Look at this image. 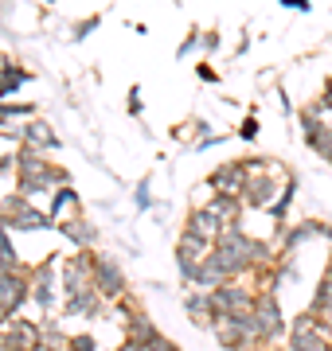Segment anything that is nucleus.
I'll return each instance as SVG.
<instances>
[{"instance_id": "obj_10", "label": "nucleus", "mask_w": 332, "mask_h": 351, "mask_svg": "<svg viewBox=\"0 0 332 351\" xmlns=\"http://www.w3.org/2000/svg\"><path fill=\"white\" fill-rule=\"evenodd\" d=\"M207 188H211V195H227V199H243V188H246L243 160L219 164L215 172L207 176Z\"/></svg>"}, {"instance_id": "obj_26", "label": "nucleus", "mask_w": 332, "mask_h": 351, "mask_svg": "<svg viewBox=\"0 0 332 351\" xmlns=\"http://www.w3.org/2000/svg\"><path fill=\"white\" fill-rule=\"evenodd\" d=\"M133 199H137V211H149V207H153V195H149V184H145V180L137 184V191H133Z\"/></svg>"}, {"instance_id": "obj_23", "label": "nucleus", "mask_w": 332, "mask_h": 351, "mask_svg": "<svg viewBox=\"0 0 332 351\" xmlns=\"http://www.w3.org/2000/svg\"><path fill=\"white\" fill-rule=\"evenodd\" d=\"M117 351H180V348H176V343H172L168 336H161V332H156V336H153V339H145V343H133V339H126V343H121Z\"/></svg>"}, {"instance_id": "obj_19", "label": "nucleus", "mask_w": 332, "mask_h": 351, "mask_svg": "<svg viewBox=\"0 0 332 351\" xmlns=\"http://www.w3.org/2000/svg\"><path fill=\"white\" fill-rule=\"evenodd\" d=\"M47 215H51L55 226L63 223V219H75V215H78V191L75 188H59L51 195V211H47Z\"/></svg>"}, {"instance_id": "obj_22", "label": "nucleus", "mask_w": 332, "mask_h": 351, "mask_svg": "<svg viewBox=\"0 0 332 351\" xmlns=\"http://www.w3.org/2000/svg\"><path fill=\"white\" fill-rule=\"evenodd\" d=\"M153 336H156V324L137 308V313L126 320V339H133V343H145V339H153Z\"/></svg>"}, {"instance_id": "obj_31", "label": "nucleus", "mask_w": 332, "mask_h": 351, "mask_svg": "<svg viewBox=\"0 0 332 351\" xmlns=\"http://www.w3.org/2000/svg\"><path fill=\"white\" fill-rule=\"evenodd\" d=\"M200 78H204V82H219V75H215V71H211V66H200Z\"/></svg>"}, {"instance_id": "obj_35", "label": "nucleus", "mask_w": 332, "mask_h": 351, "mask_svg": "<svg viewBox=\"0 0 332 351\" xmlns=\"http://www.w3.org/2000/svg\"><path fill=\"white\" fill-rule=\"evenodd\" d=\"M324 274H329V277H332V258H329V269H324Z\"/></svg>"}, {"instance_id": "obj_1", "label": "nucleus", "mask_w": 332, "mask_h": 351, "mask_svg": "<svg viewBox=\"0 0 332 351\" xmlns=\"http://www.w3.org/2000/svg\"><path fill=\"white\" fill-rule=\"evenodd\" d=\"M67 180H71V172L59 168V164H51L39 149H32V145H24V149L16 152V191L27 195V199L32 195H43V191H51V188H67Z\"/></svg>"}, {"instance_id": "obj_21", "label": "nucleus", "mask_w": 332, "mask_h": 351, "mask_svg": "<svg viewBox=\"0 0 332 351\" xmlns=\"http://www.w3.org/2000/svg\"><path fill=\"white\" fill-rule=\"evenodd\" d=\"M294 195H297V180H294V176H285V188H281V195L266 207V215H270V219H274L278 226L285 223V215H289V203H294Z\"/></svg>"}, {"instance_id": "obj_28", "label": "nucleus", "mask_w": 332, "mask_h": 351, "mask_svg": "<svg viewBox=\"0 0 332 351\" xmlns=\"http://www.w3.org/2000/svg\"><path fill=\"white\" fill-rule=\"evenodd\" d=\"M94 27H98V16H90L86 24H78V27H75V39H82V36H90V32H94Z\"/></svg>"}, {"instance_id": "obj_24", "label": "nucleus", "mask_w": 332, "mask_h": 351, "mask_svg": "<svg viewBox=\"0 0 332 351\" xmlns=\"http://www.w3.org/2000/svg\"><path fill=\"white\" fill-rule=\"evenodd\" d=\"M305 145H313V152H320L324 160H332V121H324V125H320Z\"/></svg>"}, {"instance_id": "obj_16", "label": "nucleus", "mask_w": 332, "mask_h": 351, "mask_svg": "<svg viewBox=\"0 0 332 351\" xmlns=\"http://www.w3.org/2000/svg\"><path fill=\"white\" fill-rule=\"evenodd\" d=\"M102 301H106V297L98 293V289H86V293L67 297V301H63V313H67V316H86V320H90V316L102 313Z\"/></svg>"}, {"instance_id": "obj_2", "label": "nucleus", "mask_w": 332, "mask_h": 351, "mask_svg": "<svg viewBox=\"0 0 332 351\" xmlns=\"http://www.w3.org/2000/svg\"><path fill=\"white\" fill-rule=\"evenodd\" d=\"M254 297L258 289L246 285V277H230L211 293V308H215V316H246L254 308Z\"/></svg>"}, {"instance_id": "obj_9", "label": "nucleus", "mask_w": 332, "mask_h": 351, "mask_svg": "<svg viewBox=\"0 0 332 351\" xmlns=\"http://www.w3.org/2000/svg\"><path fill=\"white\" fill-rule=\"evenodd\" d=\"M94 289L102 293L106 301H121L129 293L126 274H121V265H117L114 258H94Z\"/></svg>"}, {"instance_id": "obj_8", "label": "nucleus", "mask_w": 332, "mask_h": 351, "mask_svg": "<svg viewBox=\"0 0 332 351\" xmlns=\"http://www.w3.org/2000/svg\"><path fill=\"white\" fill-rule=\"evenodd\" d=\"M59 281H63V293H67V297L94 289V254H90V250H78L75 258H67L63 269H59Z\"/></svg>"}, {"instance_id": "obj_27", "label": "nucleus", "mask_w": 332, "mask_h": 351, "mask_svg": "<svg viewBox=\"0 0 332 351\" xmlns=\"http://www.w3.org/2000/svg\"><path fill=\"white\" fill-rule=\"evenodd\" d=\"M239 133H243V141H254V137H258V121H254V117H246Z\"/></svg>"}, {"instance_id": "obj_3", "label": "nucleus", "mask_w": 332, "mask_h": 351, "mask_svg": "<svg viewBox=\"0 0 332 351\" xmlns=\"http://www.w3.org/2000/svg\"><path fill=\"white\" fill-rule=\"evenodd\" d=\"M289 351H332V328L313 313H301L289 328Z\"/></svg>"}, {"instance_id": "obj_33", "label": "nucleus", "mask_w": 332, "mask_h": 351, "mask_svg": "<svg viewBox=\"0 0 332 351\" xmlns=\"http://www.w3.org/2000/svg\"><path fill=\"white\" fill-rule=\"evenodd\" d=\"M320 101H324V106H329V110H332V78H329V82H324V94H320Z\"/></svg>"}, {"instance_id": "obj_34", "label": "nucleus", "mask_w": 332, "mask_h": 351, "mask_svg": "<svg viewBox=\"0 0 332 351\" xmlns=\"http://www.w3.org/2000/svg\"><path fill=\"white\" fill-rule=\"evenodd\" d=\"M8 230H12V223H8V215L0 211V239H4V234H8Z\"/></svg>"}, {"instance_id": "obj_18", "label": "nucleus", "mask_w": 332, "mask_h": 351, "mask_svg": "<svg viewBox=\"0 0 332 351\" xmlns=\"http://www.w3.org/2000/svg\"><path fill=\"white\" fill-rule=\"evenodd\" d=\"M207 211L215 215L219 223H223V230L227 226H239L243 223V199H227V195H211V203H204Z\"/></svg>"}, {"instance_id": "obj_11", "label": "nucleus", "mask_w": 332, "mask_h": 351, "mask_svg": "<svg viewBox=\"0 0 332 351\" xmlns=\"http://www.w3.org/2000/svg\"><path fill=\"white\" fill-rule=\"evenodd\" d=\"M278 180H285V168H278V172H266V176H246V188H243V207L266 211L270 203H274Z\"/></svg>"}, {"instance_id": "obj_25", "label": "nucleus", "mask_w": 332, "mask_h": 351, "mask_svg": "<svg viewBox=\"0 0 332 351\" xmlns=\"http://www.w3.org/2000/svg\"><path fill=\"white\" fill-rule=\"evenodd\" d=\"M67 351H98V343H94V336H90V332H75V336H71V343H67Z\"/></svg>"}, {"instance_id": "obj_12", "label": "nucleus", "mask_w": 332, "mask_h": 351, "mask_svg": "<svg viewBox=\"0 0 332 351\" xmlns=\"http://www.w3.org/2000/svg\"><path fill=\"white\" fill-rule=\"evenodd\" d=\"M55 265H59V258H47L43 265L27 269V274H32V301H36L43 313L55 308Z\"/></svg>"}, {"instance_id": "obj_15", "label": "nucleus", "mask_w": 332, "mask_h": 351, "mask_svg": "<svg viewBox=\"0 0 332 351\" xmlns=\"http://www.w3.org/2000/svg\"><path fill=\"white\" fill-rule=\"evenodd\" d=\"M184 230H192V234H200V239H207V242H219V234H223V223H219V219L207 211V207H192V215H188Z\"/></svg>"}, {"instance_id": "obj_5", "label": "nucleus", "mask_w": 332, "mask_h": 351, "mask_svg": "<svg viewBox=\"0 0 332 351\" xmlns=\"http://www.w3.org/2000/svg\"><path fill=\"white\" fill-rule=\"evenodd\" d=\"M32 301V274L27 269H8L0 274V313L8 316H20V308Z\"/></svg>"}, {"instance_id": "obj_20", "label": "nucleus", "mask_w": 332, "mask_h": 351, "mask_svg": "<svg viewBox=\"0 0 332 351\" xmlns=\"http://www.w3.org/2000/svg\"><path fill=\"white\" fill-rule=\"evenodd\" d=\"M27 71L20 63H12V59H4V63H0V98H8V94H16V90L24 86L27 82Z\"/></svg>"}, {"instance_id": "obj_30", "label": "nucleus", "mask_w": 332, "mask_h": 351, "mask_svg": "<svg viewBox=\"0 0 332 351\" xmlns=\"http://www.w3.org/2000/svg\"><path fill=\"white\" fill-rule=\"evenodd\" d=\"M281 8H297V12H309V0H281Z\"/></svg>"}, {"instance_id": "obj_14", "label": "nucleus", "mask_w": 332, "mask_h": 351, "mask_svg": "<svg viewBox=\"0 0 332 351\" xmlns=\"http://www.w3.org/2000/svg\"><path fill=\"white\" fill-rule=\"evenodd\" d=\"M59 234H63V239H71L78 250H90V246L98 242V230H94V223H86L82 215H75V219H63V223H59Z\"/></svg>"}, {"instance_id": "obj_6", "label": "nucleus", "mask_w": 332, "mask_h": 351, "mask_svg": "<svg viewBox=\"0 0 332 351\" xmlns=\"http://www.w3.org/2000/svg\"><path fill=\"white\" fill-rule=\"evenodd\" d=\"M0 211L8 215L12 230H47V226H55L51 215L36 211V207L27 203V195H20V191H12L8 199H0Z\"/></svg>"}, {"instance_id": "obj_13", "label": "nucleus", "mask_w": 332, "mask_h": 351, "mask_svg": "<svg viewBox=\"0 0 332 351\" xmlns=\"http://www.w3.org/2000/svg\"><path fill=\"white\" fill-rule=\"evenodd\" d=\"M20 141L24 145H32V149L47 152V149H59V137H55V129L43 121V117H32V121H24L20 125Z\"/></svg>"}, {"instance_id": "obj_4", "label": "nucleus", "mask_w": 332, "mask_h": 351, "mask_svg": "<svg viewBox=\"0 0 332 351\" xmlns=\"http://www.w3.org/2000/svg\"><path fill=\"white\" fill-rule=\"evenodd\" d=\"M250 316H254V324H258V336H262V343H278L289 328H285V316H281V304L274 293H258L254 297V308H250Z\"/></svg>"}, {"instance_id": "obj_29", "label": "nucleus", "mask_w": 332, "mask_h": 351, "mask_svg": "<svg viewBox=\"0 0 332 351\" xmlns=\"http://www.w3.org/2000/svg\"><path fill=\"white\" fill-rule=\"evenodd\" d=\"M129 113H141V90H129Z\"/></svg>"}, {"instance_id": "obj_17", "label": "nucleus", "mask_w": 332, "mask_h": 351, "mask_svg": "<svg viewBox=\"0 0 332 351\" xmlns=\"http://www.w3.org/2000/svg\"><path fill=\"white\" fill-rule=\"evenodd\" d=\"M184 313H188V320L200 328H211L215 324V308H211V293H188L184 297Z\"/></svg>"}, {"instance_id": "obj_7", "label": "nucleus", "mask_w": 332, "mask_h": 351, "mask_svg": "<svg viewBox=\"0 0 332 351\" xmlns=\"http://www.w3.org/2000/svg\"><path fill=\"white\" fill-rule=\"evenodd\" d=\"M43 328L27 316H12L8 324H0V351H39Z\"/></svg>"}, {"instance_id": "obj_32", "label": "nucleus", "mask_w": 332, "mask_h": 351, "mask_svg": "<svg viewBox=\"0 0 332 351\" xmlns=\"http://www.w3.org/2000/svg\"><path fill=\"white\" fill-rule=\"evenodd\" d=\"M200 39H204V47H207V51H215V47H219V36H215V32H207V36H200Z\"/></svg>"}]
</instances>
